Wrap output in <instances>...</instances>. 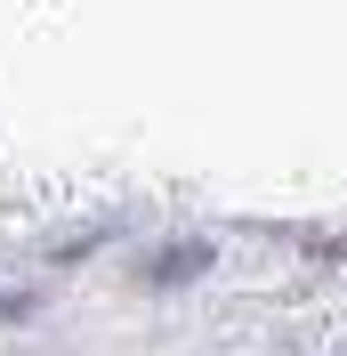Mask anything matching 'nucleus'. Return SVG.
Masks as SVG:
<instances>
[{
    "label": "nucleus",
    "mask_w": 347,
    "mask_h": 356,
    "mask_svg": "<svg viewBox=\"0 0 347 356\" xmlns=\"http://www.w3.org/2000/svg\"><path fill=\"white\" fill-rule=\"evenodd\" d=\"M24 316H41V300H33V291H8V300H0V324H24Z\"/></svg>",
    "instance_id": "nucleus-2"
},
{
    "label": "nucleus",
    "mask_w": 347,
    "mask_h": 356,
    "mask_svg": "<svg viewBox=\"0 0 347 356\" xmlns=\"http://www.w3.org/2000/svg\"><path fill=\"white\" fill-rule=\"evenodd\" d=\"M210 267H218V243H170V251H146V259H137V284L178 291V284H202Z\"/></svg>",
    "instance_id": "nucleus-1"
}]
</instances>
